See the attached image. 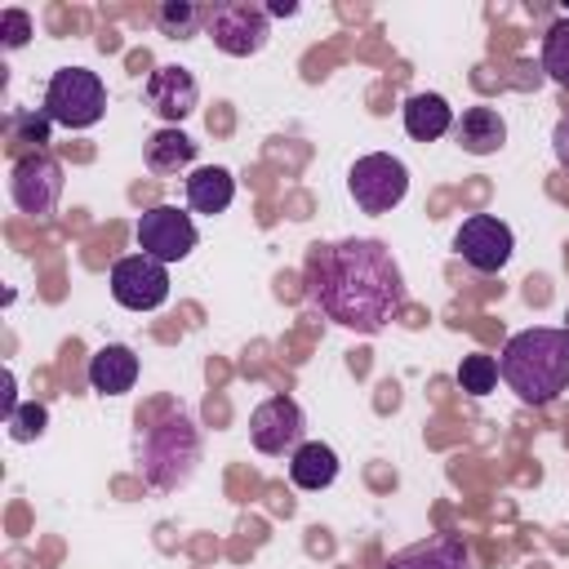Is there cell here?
<instances>
[{"mask_svg": "<svg viewBox=\"0 0 569 569\" xmlns=\"http://www.w3.org/2000/svg\"><path fill=\"white\" fill-rule=\"evenodd\" d=\"M307 293L311 302L351 333H382L405 307V276L382 240L351 236L333 244H316L307 258Z\"/></svg>", "mask_w": 569, "mask_h": 569, "instance_id": "cell-1", "label": "cell"}, {"mask_svg": "<svg viewBox=\"0 0 569 569\" xmlns=\"http://www.w3.org/2000/svg\"><path fill=\"white\" fill-rule=\"evenodd\" d=\"M498 378L516 391L520 405H551L569 391V329H520L498 356Z\"/></svg>", "mask_w": 569, "mask_h": 569, "instance_id": "cell-2", "label": "cell"}, {"mask_svg": "<svg viewBox=\"0 0 569 569\" xmlns=\"http://www.w3.org/2000/svg\"><path fill=\"white\" fill-rule=\"evenodd\" d=\"M138 458H142V476L156 489L187 485L196 462H200V431H196V422L187 413H169L164 422H156L138 440Z\"/></svg>", "mask_w": 569, "mask_h": 569, "instance_id": "cell-3", "label": "cell"}, {"mask_svg": "<svg viewBox=\"0 0 569 569\" xmlns=\"http://www.w3.org/2000/svg\"><path fill=\"white\" fill-rule=\"evenodd\" d=\"M40 111L62 129H93L107 116V84L89 67H58L44 84Z\"/></svg>", "mask_w": 569, "mask_h": 569, "instance_id": "cell-4", "label": "cell"}, {"mask_svg": "<svg viewBox=\"0 0 569 569\" xmlns=\"http://www.w3.org/2000/svg\"><path fill=\"white\" fill-rule=\"evenodd\" d=\"M347 191H351V200H356L360 213H391L409 196V169H405L400 156L369 151V156H360L351 164Z\"/></svg>", "mask_w": 569, "mask_h": 569, "instance_id": "cell-5", "label": "cell"}, {"mask_svg": "<svg viewBox=\"0 0 569 569\" xmlns=\"http://www.w3.org/2000/svg\"><path fill=\"white\" fill-rule=\"evenodd\" d=\"M9 196L22 213H31L36 222L53 218L58 200H62V164L49 156V151H27L13 160V173H9Z\"/></svg>", "mask_w": 569, "mask_h": 569, "instance_id": "cell-6", "label": "cell"}, {"mask_svg": "<svg viewBox=\"0 0 569 569\" xmlns=\"http://www.w3.org/2000/svg\"><path fill=\"white\" fill-rule=\"evenodd\" d=\"M209 40L231 58H249L271 40V18L262 4H249V0L213 4L209 9Z\"/></svg>", "mask_w": 569, "mask_h": 569, "instance_id": "cell-7", "label": "cell"}, {"mask_svg": "<svg viewBox=\"0 0 569 569\" xmlns=\"http://www.w3.org/2000/svg\"><path fill=\"white\" fill-rule=\"evenodd\" d=\"M138 249L156 262H182L196 249V222L178 204H156L138 218Z\"/></svg>", "mask_w": 569, "mask_h": 569, "instance_id": "cell-8", "label": "cell"}, {"mask_svg": "<svg viewBox=\"0 0 569 569\" xmlns=\"http://www.w3.org/2000/svg\"><path fill=\"white\" fill-rule=\"evenodd\" d=\"M111 298L129 311H156L169 298V267L147 258V253H129L116 258L111 267Z\"/></svg>", "mask_w": 569, "mask_h": 569, "instance_id": "cell-9", "label": "cell"}, {"mask_svg": "<svg viewBox=\"0 0 569 569\" xmlns=\"http://www.w3.org/2000/svg\"><path fill=\"white\" fill-rule=\"evenodd\" d=\"M302 431H307V418H302L298 400H289V396H271L249 413V440L258 453H271V458L293 453L298 445H307Z\"/></svg>", "mask_w": 569, "mask_h": 569, "instance_id": "cell-10", "label": "cell"}, {"mask_svg": "<svg viewBox=\"0 0 569 569\" xmlns=\"http://www.w3.org/2000/svg\"><path fill=\"white\" fill-rule=\"evenodd\" d=\"M453 249L462 253L467 267H476V271L489 276V271H502V267H507V258H511V249H516V236H511V227H507L502 218H493V213H471V218L458 227Z\"/></svg>", "mask_w": 569, "mask_h": 569, "instance_id": "cell-11", "label": "cell"}, {"mask_svg": "<svg viewBox=\"0 0 569 569\" xmlns=\"http://www.w3.org/2000/svg\"><path fill=\"white\" fill-rule=\"evenodd\" d=\"M147 102H151V111L160 116V120H169L173 129L196 111V102H200V84H196V76L187 71V67H173V62H164V67H156L151 76H147Z\"/></svg>", "mask_w": 569, "mask_h": 569, "instance_id": "cell-12", "label": "cell"}, {"mask_svg": "<svg viewBox=\"0 0 569 569\" xmlns=\"http://www.w3.org/2000/svg\"><path fill=\"white\" fill-rule=\"evenodd\" d=\"M382 569H471V551L462 538L453 533H436L427 542H413L405 551H396Z\"/></svg>", "mask_w": 569, "mask_h": 569, "instance_id": "cell-13", "label": "cell"}, {"mask_svg": "<svg viewBox=\"0 0 569 569\" xmlns=\"http://www.w3.org/2000/svg\"><path fill=\"white\" fill-rule=\"evenodd\" d=\"M89 387L98 396H124L133 382H138V356L124 347V342H107L89 356Z\"/></svg>", "mask_w": 569, "mask_h": 569, "instance_id": "cell-14", "label": "cell"}, {"mask_svg": "<svg viewBox=\"0 0 569 569\" xmlns=\"http://www.w3.org/2000/svg\"><path fill=\"white\" fill-rule=\"evenodd\" d=\"M453 138L467 156H493L507 142V120L493 107H467L462 120L453 124Z\"/></svg>", "mask_w": 569, "mask_h": 569, "instance_id": "cell-15", "label": "cell"}, {"mask_svg": "<svg viewBox=\"0 0 569 569\" xmlns=\"http://www.w3.org/2000/svg\"><path fill=\"white\" fill-rule=\"evenodd\" d=\"M400 111H405V133L413 142H436L440 133L453 129V107L440 93H409Z\"/></svg>", "mask_w": 569, "mask_h": 569, "instance_id": "cell-16", "label": "cell"}, {"mask_svg": "<svg viewBox=\"0 0 569 569\" xmlns=\"http://www.w3.org/2000/svg\"><path fill=\"white\" fill-rule=\"evenodd\" d=\"M236 200V178L222 169V164H204L187 178V204L196 213H227V204Z\"/></svg>", "mask_w": 569, "mask_h": 569, "instance_id": "cell-17", "label": "cell"}, {"mask_svg": "<svg viewBox=\"0 0 569 569\" xmlns=\"http://www.w3.org/2000/svg\"><path fill=\"white\" fill-rule=\"evenodd\" d=\"M289 480L298 489H329L338 480V453L320 440H307L289 453Z\"/></svg>", "mask_w": 569, "mask_h": 569, "instance_id": "cell-18", "label": "cell"}, {"mask_svg": "<svg viewBox=\"0 0 569 569\" xmlns=\"http://www.w3.org/2000/svg\"><path fill=\"white\" fill-rule=\"evenodd\" d=\"M191 160H196V142H191L182 129L164 124V129H156V133L147 138V169H151V173H178V169H187Z\"/></svg>", "mask_w": 569, "mask_h": 569, "instance_id": "cell-19", "label": "cell"}, {"mask_svg": "<svg viewBox=\"0 0 569 569\" xmlns=\"http://www.w3.org/2000/svg\"><path fill=\"white\" fill-rule=\"evenodd\" d=\"M156 22H160L164 36L187 40V36H196L200 27H209V9H200V4H191V0H164V4L156 9Z\"/></svg>", "mask_w": 569, "mask_h": 569, "instance_id": "cell-20", "label": "cell"}, {"mask_svg": "<svg viewBox=\"0 0 569 569\" xmlns=\"http://www.w3.org/2000/svg\"><path fill=\"white\" fill-rule=\"evenodd\" d=\"M542 71L569 89V18L551 22L547 36H542Z\"/></svg>", "mask_w": 569, "mask_h": 569, "instance_id": "cell-21", "label": "cell"}, {"mask_svg": "<svg viewBox=\"0 0 569 569\" xmlns=\"http://www.w3.org/2000/svg\"><path fill=\"white\" fill-rule=\"evenodd\" d=\"M458 387H462L467 396H489V391L498 387V360H493V356H480V351L462 356V360H458Z\"/></svg>", "mask_w": 569, "mask_h": 569, "instance_id": "cell-22", "label": "cell"}, {"mask_svg": "<svg viewBox=\"0 0 569 569\" xmlns=\"http://www.w3.org/2000/svg\"><path fill=\"white\" fill-rule=\"evenodd\" d=\"M9 436L18 440V445H27V440H36V436H44V422H49V413H44V405H18L9 418Z\"/></svg>", "mask_w": 569, "mask_h": 569, "instance_id": "cell-23", "label": "cell"}, {"mask_svg": "<svg viewBox=\"0 0 569 569\" xmlns=\"http://www.w3.org/2000/svg\"><path fill=\"white\" fill-rule=\"evenodd\" d=\"M49 116L44 111H36V116H18L13 120V142H31L36 151H44V142H49Z\"/></svg>", "mask_w": 569, "mask_h": 569, "instance_id": "cell-24", "label": "cell"}, {"mask_svg": "<svg viewBox=\"0 0 569 569\" xmlns=\"http://www.w3.org/2000/svg\"><path fill=\"white\" fill-rule=\"evenodd\" d=\"M27 40H31V18L22 9H4V18H0V44L4 49H22Z\"/></svg>", "mask_w": 569, "mask_h": 569, "instance_id": "cell-25", "label": "cell"}, {"mask_svg": "<svg viewBox=\"0 0 569 569\" xmlns=\"http://www.w3.org/2000/svg\"><path fill=\"white\" fill-rule=\"evenodd\" d=\"M551 151H556V160L569 169V111L556 120V129H551Z\"/></svg>", "mask_w": 569, "mask_h": 569, "instance_id": "cell-26", "label": "cell"}, {"mask_svg": "<svg viewBox=\"0 0 569 569\" xmlns=\"http://www.w3.org/2000/svg\"><path fill=\"white\" fill-rule=\"evenodd\" d=\"M289 13H298L293 0H271V4H267V18H289Z\"/></svg>", "mask_w": 569, "mask_h": 569, "instance_id": "cell-27", "label": "cell"}, {"mask_svg": "<svg viewBox=\"0 0 569 569\" xmlns=\"http://www.w3.org/2000/svg\"><path fill=\"white\" fill-rule=\"evenodd\" d=\"M565 329H569V311H565Z\"/></svg>", "mask_w": 569, "mask_h": 569, "instance_id": "cell-28", "label": "cell"}]
</instances>
